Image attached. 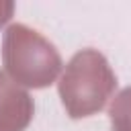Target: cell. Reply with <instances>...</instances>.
<instances>
[{"label": "cell", "mask_w": 131, "mask_h": 131, "mask_svg": "<svg viewBox=\"0 0 131 131\" xmlns=\"http://www.w3.org/2000/svg\"><path fill=\"white\" fill-rule=\"evenodd\" d=\"M2 61L10 78L27 88L51 86L61 70V55L55 45L23 23H14L6 29Z\"/></svg>", "instance_id": "cell-2"}, {"label": "cell", "mask_w": 131, "mask_h": 131, "mask_svg": "<svg viewBox=\"0 0 131 131\" xmlns=\"http://www.w3.org/2000/svg\"><path fill=\"white\" fill-rule=\"evenodd\" d=\"M33 98L0 70V131H25L33 121Z\"/></svg>", "instance_id": "cell-3"}, {"label": "cell", "mask_w": 131, "mask_h": 131, "mask_svg": "<svg viewBox=\"0 0 131 131\" xmlns=\"http://www.w3.org/2000/svg\"><path fill=\"white\" fill-rule=\"evenodd\" d=\"M115 88L117 76L106 57L96 49L74 53L57 86L61 104L72 119H86L102 111Z\"/></svg>", "instance_id": "cell-1"}, {"label": "cell", "mask_w": 131, "mask_h": 131, "mask_svg": "<svg viewBox=\"0 0 131 131\" xmlns=\"http://www.w3.org/2000/svg\"><path fill=\"white\" fill-rule=\"evenodd\" d=\"M111 131H131V86L123 88L108 108Z\"/></svg>", "instance_id": "cell-4"}, {"label": "cell", "mask_w": 131, "mask_h": 131, "mask_svg": "<svg viewBox=\"0 0 131 131\" xmlns=\"http://www.w3.org/2000/svg\"><path fill=\"white\" fill-rule=\"evenodd\" d=\"M12 10H14V4L12 2H0V27L10 18Z\"/></svg>", "instance_id": "cell-5"}]
</instances>
